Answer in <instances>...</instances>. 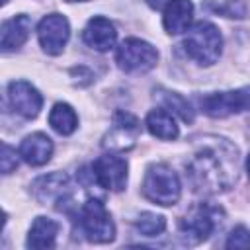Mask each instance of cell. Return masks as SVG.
Segmentation results:
<instances>
[{"instance_id": "cell-1", "label": "cell", "mask_w": 250, "mask_h": 250, "mask_svg": "<svg viewBox=\"0 0 250 250\" xmlns=\"http://www.w3.org/2000/svg\"><path fill=\"white\" fill-rule=\"evenodd\" d=\"M236 146L225 139H215V143H205L195 150L186 170L195 191L217 193L236 182Z\"/></svg>"}, {"instance_id": "cell-2", "label": "cell", "mask_w": 250, "mask_h": 250, "mask_svg": "<svg viewBox=\"0 0 250 250\" xmlns=\"http://www.w3.org/2000/svg\"><path fill=\"white\" fill-rule=\"evenodd\" d=\"M184 51L201 66H211L219 61L223 51V37L221 31L211 21H195L186 37H184Z\"/></svg>"}, {"instance_id": "cell-3", "label": "cell", "mask_w": 250, "mask_h": 250, "mask_svg": "<svg viewBox=\"0 0 250 250\" xmlns=\"http://www.w3.org/2000/svg\"><path fill=\"white\" fill-rule=\"evenodd\" d=\"M182 193V184L178 174L168 166V164H150L145 172L143 180V195L162 207L178 203Z\"/></svg>"}, {"instance_id": "cell-4", "label": "cell", "mask_w": 250, "mask_h": 250, "mask_svg": "<svg viewBox=\"0 0 250 250\" xmlns=\"http://www.w3.org/2000/svg\"><path fill=\"white\" fill-rule=\"evenodd\" d=\"M76 229L86 240L96 244H105L115 238V225L100 199H88L76 209Z\"/></svg>"}, {"instance_id": "cell-5", "label": "cell", "mask_w": 250, "mask_h": 250, "mask_svg": "<svg viewBox=\"0 0 250 250\" xmlns=\"http://www.w3.org/2000/svg\"><path fill=\"white\" fill-rule=\"evenodd\" d=\"M158 61L156 49L137 37H129L121 41L115 51V62L123 72H146Z\"/></svg>"}, {"instance_id": "cell-6", "label": "cell", "mask_w": 250, "mask_h": 250, "mask_svg": "<svg viewBox=\"0 0 250 250\" xmlns=\"http://www.w3.org/2000/svg\"><path fill=\"white\" fill-rule=\"evenodd\" d=\"M221 211L207 203H199L180 221V234L188 244H199L215 230L217 215Z\"/></svg>"}, {"instance_id": "cell-7", "label": "cell", "mask_w": 250, "mask_h": 250, "mask_svg": "<svg viewBox=\"0 0 250 250\" xmlns=\"http://www.w3.org/2000/svg\"><path fill=\"white\" fill-rule=\"evenodd\" d=\"M201 107L209 117L223 119L232 113L250 109V86L229 90V92H213L201 98Z\"/></svg>"}, {"instance_id": "cell-8", "label": "cell", "mask_w": 250, "mask_h": 250, "mask_svg": "<svg viewBox=\"0 0 250 250\" xmlns=\"http://www.w3.org/2000/svg\"><path fill=\"white\" fill-rule=\"evenodd\" d=\"M98 188L107 191H121L127 184V162L115 154H104L90 166Z\"/></svg>"}, {"instance_id": "cell-9", "label": "cell", "mask_w": 250, "mask_h": 250, "mask_svg": "<svg viewBox=\"0 0 250 250\" xmlns=\"http://www.w3.org/2000/svg\"><path fill=\"white\" fill-rule=\"evenodd\" d=\"M37 37H39V45L47 55H61L70 37L68 20L61 14L45 16L37 25Z\"/></svg>"}, {"instance_id": "cell-10", "label": "cell", "mask_w": 250, "mask_h": 250, "mask_svg": "<svg viewBox=\"0 0 250 250\" xmlns=\"http://www.w3.org/2000/svg\"><path fill=\"white\" fill-rule=\"evenodd\" d=\"M141 133L139 119L129 111H115L113 113V127L107 133L104 146L113 150H125L135 145V139Z\"/></svg>"}, {"instance_id": "cell-11", "label": "cell", "mask_w": 250, "mask_h": 250, "mask_svg": "<svg viewBox=\"0 0 250 250\" xmlns=\"http://www.w3.org/2000/svg\"><path fill=\"white\" fill-rule=\"evenodd\" d=\"M8 100L16 113H20L25 119H33L39 115L43 98L37 92L35 86H31L25 80H14L8 86Z\"/></svg>"}, {"instance_id": "cell-12", "label": "cell", "mask_w": 250, "mask_h": 250, "mask_svg": "<svg viewBox=\"0 0 250 250\" xmlns=\"http://www.w3.org/2000/svg\"><path fill=\"white\" fill-rule=\"evenodd\" d=\"M70 182L64 172H51L33 182V195L39 203H61L70 195ZM57 207V205H55Z\"/></svg>"}, {"instance_id": "cell-13", "label": "cell", "mask_w": 250, "mask_h": 250, "mask_svg": "<svg viewBox=\"0 0 250 250\" xmlns=\"http://www.w3.org/2000/svg\"><path fill=\"white\" fill-rule=\"evenodd\" d=\"M82 39L88 47L104 53V51H109L113 45H115V39H117V31H115V25L104 18V16H94L84 31H82Z\"/></svg>"}, {"instance_id": "cell-14", "label": "cell", "mask_w": 250, "mask_h": 250, "mask_svg": "<svg viewBox=\"0 0 250 250\" xmlns=\"http://www.w3.org/2000/svg\"><path fill=\"white\" fill-rule=\"evenodd\" d=\"M193 16V4L191 0H168L162 12V23L164 29L172 35L184 33L189 29Z\"/></svg>"}, {"instance_id": "cell-15", "label": "cell", "mask_w": 250, "mask_h": 250, "mask_svg": "<svg viewBox=\"0 0 250 250\" xmlns=\"http://www.w3.org/2000/svg\"><path fill=\"white\" fill-rule=\"evenodd\" d=\"M20 156L31 166H43L53 156V141L45 133H31L20 145Z\"/></svg>"}, {"instance_id": "cell-16", "label": "cell", "mask_w": 250, "mask_h": 250, "mask_svg": "<svg viewBox=\"0 0 250 250\" xmlns=\"http://www.w3.org/2000/svg\"><path fill=\"white\" fill-rule=\"evenodd\" d=\"M29 31H31V18L25 16V14H18L10 20H6L2 23V51H14V49H20L27 37H29Z\"/></svg>"}, {"instance_id": "cell-17", "label": "cell", "mask_w": 250, "mask_h": 250, "mask_svg": "<svg viewBox=\"0 0 250 250\" xmlns=\"http://www.w3.org/2000/svg\"><path fill=\"white\" fill-rule=\"evenodd\" d=\"M59 234V223L49 219V217H37L31 223L29 234H27V248L43 250V248H53L55 240Z\"/></svg>"}, {"instance_id": "cell-18", "label": "cell", "mask_w": 250, "mask_h": 250, "mask_svg": "<svg viewBox=\"0 0 250 250\" xmlns=\"http://www.w3.org/2000/svg\"><path fill=\"white\" fill-rule=\"evenodd\" d=\"M145 125L152 137L162 139V141H174L180 135V129L174 121V115L166 107H156V109L148 111Z\"/></svg>"}, {"instance_id": "cell-19", "label": "cell", "mask_w": 250, "mask_h": 250, "mask_svg": "<svg viewBox=\"0 0 250 250\" xmlns=\"http://www.w3.org/2000/svg\"><path fill=\"white\" fill-rule=\"evenodd\" d=\"M49 125L59 133V135H70L78 127V117L76 111L68 104H55L51 113H49Z\"/></svg>"}, {"instance_id": "cell-20", "label": "cell", "mask_w": 250, "mask_h": 250, "mask_svg": "<svg viewBox=\"0 0 250 250\" xmlns=\"http://www.w3.org/2000/svg\"><path fill=\"white\" fill-rule=\"evenodd\" d=\"M160 94H158V98H160V102L164 104V107L172 113H176V115H180L186 123H191L193 121V109H191V105H189V102L182 96V94H176V92H168V90H158Z\"/></svg>"}, {"instance_id": "cell-21", "label": "cell", "mask_w": 250, "mask_h": 250, "mask_svg": "<svg viewBox=\"0 0 250 250\" xmlns=\"http://www.w3.org/2000/svg\"><path fill=\"white\" fill-rule=\"evenodd\" d=\"M135 229L143 234V236H158L160 232H164L166 229V219L162 215H156V213H141L135 221Z\"/></svg>"}, {"instance_id": "cell-22", "label": "cell", "mask_w": 250, "mask_h": 250, "mask_svg": "<svg viewBox=\"0 0 250 250\" xmlns=\"http://www.w3.org/2000/svg\"><path fill=\"white\" fill-rule=\"evenodd\" d=\"M227 248H250V230L244 227V225H238L230 230L227 242H225Z\"/></svg>"}, {"instance_id": "cell-23", "label": "cell", "mask_w": 250, "mask_h": 250, "mask_svg": "<svg viewBox=\"0 0 250 250\" xmlns=\"http://www.w3.org/2000/svg\"><path fill=\"white\" fill-rule=\"evenodd\" d=\"M18 154H20V152H18ZM18 154H16V148H12L10 145L2 143V156H0L2 174H10L12 170L18 168Z\"/></svg>"}, {"instance_id": "cell-24", "label": "cell", "mask_w": 250, "mask_h": 250, "mask_svg": "<svg viewBox=\"0 0 250 250\" xmlns=\"http://www.w3.org/2000/svg\"><path fill=\"white\" fill-rule=\"evenodd\" d=\"M246 172H248V178H250V154H248V158H246Z\"/></svg>"}, {"instance_id": "cell-25", "label": "cell", "mask_w": 250, "mask_h": 250, "mask_svg": "<svg viewBox=\"0 0 250 250\" xmlns=\"http://www.w3.org/2000/svg\"><path fill=\"white\" fill-rule=\"evenodd\" d=\"M66 2H88V0H66Z\"/></svg>"}, {"instance_id": "cell-26", "label": "cell", "mask_w": 250, "mask_h": 250, "mask_svg": "<svg viewBox=\"0 0 250 250\" xmlns=\"http://www.w3.org/2000/svg\"><path fill=\"white\" fill-rule=\"evenodd\" d=\"M8 2H10V0H2V4H8Z\"/></svg>"}]
</instances>
